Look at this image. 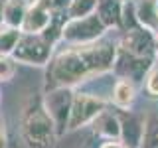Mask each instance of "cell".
I'll list each match as a JSON object with an SVG mask.
<instances>
[{"label":"cell","mask_w":158,"mask_h":148,"mask_svg":"<svg viewBox=\"0 0 158 148\" xmlns=\"http://www.w3.org/2000/svg\"><path fill=\"white\" fill-rule=\"evenodd\" d=\"M16 59L12 56H0V81H10L16 73Z\"/></svg>","instance_id":"cell-19"},{"label":"cell","mask_w":158,"mask_h":148,"mask_svg":"<svg viewBox=\"0 0 158 148\" xmlns=\"http://www.w3.org/2000/svg\"><path fill=\"white\" fill-rule=\"evenodd\" d=\"M140 148H158V113H150L144 117Z\"/></svg>","instance_id":"cell-17"},{"label":"cell","mask_w":158,"mask_h":148,"mask_svg":"<svg viewBox=\"0 0 158 148\" xmlns=\"http://www.w3.org/2000/svg\"><path fill=\"white\" fill-rule=\"evenodd\" d=\"M95 134L107 138V140H121V118L113 115L111 111H103L95 121L91 122Z\"/></svg>","instance_id":"cell-11"},{"label":"cell","mask_w":158,"mask_h":148,"mask_svg":"<svg viewBox=\"0 0 158 148\" xmlns=\"http://www.w3.org/2000/svg\"><path fill=\"white\" fill-rule=\"evenodd\" d=\"M0 148H6V132L2 125H0Z\"/></svg>","instance_id":"cell-22"},{"label":"cell","mask_w":158,"mask_h":148,"mask_svg":"<svg viewBox=\"0 0 158 148\" xmlns=\"http://www.w3.org/2000/svg\"><path fill=\"white\" fill-rule=\"evenodd\" d=\"M118 47L111 42H91L69 46L49 59L46 91L56 87H75L81 81L115 69Z\"/></svg>","instance_id":"cell-1"},{"label":"cell","mask_w":158,"mask_h":148,"mask_svg":"<svg viewBox=\"0 0 158 148\" xmlns=\"http://www.w3.org/2000/svg\"><path fill=\"white\" fill-rule=\"evenodd\" d=\"M105 32L107 26L95 12L85 18H67L61 26V39H65V43H71V46H79V43L97 42L105 36Z\"/></svg>","instance_id":"cell-3"},{"label":"cell","mask_w":158,"mask_h":148,"mask_svg":"<svg viewBox=\"0 0 158 148\" xmlns=\"http://www.w3.org/2000/svg\"><path fill=\"white\" fill-rule=\"evenodd\" d=\"M53 24V12L42 2H30L26 18L22 24V34H44Z\"/></svg>","instance_id":"cell-9"},{"label":"cell","mask_w":158,"mask_h":148,"mask_svg":"<svg viewBox=\"0 0 158 148\" xmlns=\"http://www.w3.org/2000/svg\"><path fill=\"white\" fill-rule=\"evenodd\" d=\"M156 32H158V24H156Z\"/></svg>","instance_id":"cell-25"},{"label":"cell","mask_w":158,"mask_h":148,"mask_svg":"<svg viewBox=\"0 0 158 148\" xmlns=\"http://www.w3.org/2000/svg\"><path fill=\"white\" fill-rule=\"evenodd\" d=\"M135 97H136L135 83H132L131 79L121 77L115 83V87H113V103H115L118 109H128L132 105V101H135Z\"/></svg>","instance_id":"cell-15"},{"label":"cell","mask_w":158,"mask_h":148,"mask_svg":"<svg viewBox=\"0 0 158 148\" xmlns=\"http://www.w3.org/2000/svg\"><path fill=\"white\" fill-rule=\"evenodd\" d=\"M20 38H22V30L20 28L0 24V56H12Z\"/></svg>","instance_id":"cell-16"},{"label":"cell","mask_w":158,"mask_h":148,"mask_svg":"<svg viewBox=\"0 0 158 148\" xmlns=\"http://www.w3.org/2000/svg\"><path fill=\"white\" fill-rule=\"evenodd\" d=\"M125 2H127V0H125Z\"/></svg>","instance_id":"cell-27"},{"label":"cell","mask_w":158,"mask_h":148,"mask_svg":"<svg viewBox=\"0 0 158 148\" xmlns=\"http://www.w3.org/2000/svg\"><path fill=\"white\" fill-rule=\"evenodd\" d=\"M0 99H2V97H0Z\"/></svg>","instance_id":"cell-28"},{"label":"cell","mask_w":158,"mask_h":148,"mask_svg":"<svg viewBox=\"0 0 158 148\" xmlns=\"http://www.w3.org/2000/svg\"><path fill=\"white\" fill-rule=\"evenodd\" d=\"M53 56V43L44 34H22L12 57L26 65H48Z\"/></svg>","instance_id":"cell-4"},{"label":"cell","mask_w":158,"mask_h":148,"mask_svg":"<svg viewBox=\"0 0 158 148\" xmlns=\"http://www.w3.org/2000/svg\"><path fill=\"white\" fill-rule=\"evenodd\" d=\"M152 61L150 57H136L132 53L118 49L117 53V61H115V69L121 73V77L131 79V81H138L144 77V73L150 71Z\"/></svg>","instance_id":"cell-8"},{"label":"cell","mask_w":158,"mask_h":148,"mask_svg":"<svg viewBox=\"0 0 158 148\" xmlns=\"http://www.w3.org/2000/svg\"><path fill=\"white\" fill-rule=\"evenodd\" d=\"M105 109H107L105 99L91 95V93H75L71 117H69V130H77V128L93 122Z\"/></svg>","instance_id":"cell-6"},{"label":"cell","mask_w":158,"mask_h":148,"mask_svg":"<svg viewBox=\"0 0 158 148\" xmlns=\"http://www.w3.org/2000/svg\"><path fill=\"white\" fill-rule=\"evenodd\" d=\"M20 130L30 148H52L59 138L49 113L44 107V99L30 97L20 113Z\"/></svg>","instance_id":"cell-2"},{"label":"cell","mask_w":158,"mask_h":148,"mask_svg":"<svg viewBox=\"0 0 158 148\" xmlns=\"http://www.w3.org/2000/svg\"><path fill=\"white\" fill-rule=\"evenodd\" d=\"M146 91L148 95L158 97V61L152 63L150 71L146 73Z\"/></svg>","instance_id":"cell-20"},{"label":"cell","mask_w":158,"mask_h":148,"mask_svg":"<svg viewBox=\"0 0 158 148\" xmlns=\"http://www.w3.org/2000/svg\"><path fill=\"white\" fill-rule=\"evenodd\" d=\"M73 87H56L48 89L44 95V107L49 113L53 125L57 128V134H65L69 130V117H71V107H73Z\"/></svg>","instance_id":"cell-5"},{"label":"cell","mask_w":158,"mask_h":148,"mask_svg":"<svg viewBox=\"0 0 158 148\" xmlns=\"http://www.w3.org/2000/svg\"><path fill=\"white\" fill-rule=\"evenodd\" d=\"M136 10V18L138 24L144 26L152 32H156V24H158V0H138L135 4Z\"/></svg>","instance_id":"cell-14"},{"label":"cell","mask_w":158,"mask_h":148,"mask_svg":"<svg viewBox=\"0 0 158 148\" xmlns=\"http://www.w3.org/2000/svg\"><path fill=\"white\" fill-rule=\"evenodd\" d=\"M97 14L107 28L123 26V4L121 0H99Z\"/></svg>","instance_id":"cell-12"},{"label":"cell","mask_w":158,"mask_h":148,"mask_svg":"<svg viewBox=\"0 0 158 148\" xmlns=\"http://www.w3.org/2000/svg\"><path fill=\"white\" fill-rule=\"evenodd\" d=\"M156 53H158V39H156Z\"/></svg>","instance_id":"cell-24"},{"label":"cell","mask_w":158,"mask_h":148,"mask_svg":"<svg viewBox=\"0 0 158 148\" xmlns=\"http://www.w3.org/2000/svg\"><path fill=\"white\" fill-rule=\"evenodd\" d=\"M99 148H128V146H125L121 140H107V142H103Z\"/></svg>","instance_id":"cell-21"},{"label":"cell","mask_w":158,"mask_h":148,"mask_svg":"<svg viewBox=\"0 0 158 148\" xmlns=\"http://www.w3.org/2000/svg\"><path fill=\"white\" fill-rule=\"evenodd\" d=\"M121 49L132 53L136 57H150L156 51V39L154 32L144 26H138L132 30H127L125 38L121 42Z\"/></svg>","instance_id":"cell-7"},{"label":"cell","mask_w":158,"mask_h":148,"mask_svg":"<svg viewBox=\"0 0 158 148\" xmlns=\"http://www.w3.org/2000/svg\"><path fill=\"white\" fill-rule=\"evenodd\" d=\"M99 0H69L67 4V18H85L95 14Z\"/></svg>","instance_id":"cell-18"},{"label":"cell","mask_w":158,"mask_h":148,"mask_svg":"<svg viewBox=\"0 0 158 148\" xmlns=\"http://www.w3.org/2000/svg\"><path fill=\"white\" fill-rule=\"evenodd\" d=\"M28 6H30L28 0H6L2 24H6V26H12V28H20V30H22V24H24V18H26Z\"/></svg>","instance_id":"cell-13"},{"label":"cell","mask_w":158,"mask_h":148,"mask_svg":"<svg viewBox=\"0 0 158 148\" xmlns=\"http://www.w3.org/2000/svg\"><path fill=\"white\" fill-rule=\"evenodd\" d=\"M121 118V142L128 148H140L144 121L135 115H123Z\"/></svg>","instance_id":"cell-10"},{"label":"cell","mask_w":158,"mask_h":148,"mask_svg":"<svg viewBox=\"0 0 158 148\" xmlns=\"http://www.w3.org/2000/svg\"><path fill=\"white\" fill-rule=\"evenodd\" d=\"M28 2H34V0H28Z\"/></svg>","instance_id":"cell-26"},{"label":"cell","mask_w":158,"mask_h":148,"mask_svg":"<svg viewBox=\"0 0 158 148\" xmlns=\"http://www.w3.org/2000/svg\"><path fill=\"white\" fill-rule=\"evenodd\" d=\"M4 6H6V0H0V24H2V18H4Z\"/></svg>","instance_id":"cell-23"}]
</instances>
